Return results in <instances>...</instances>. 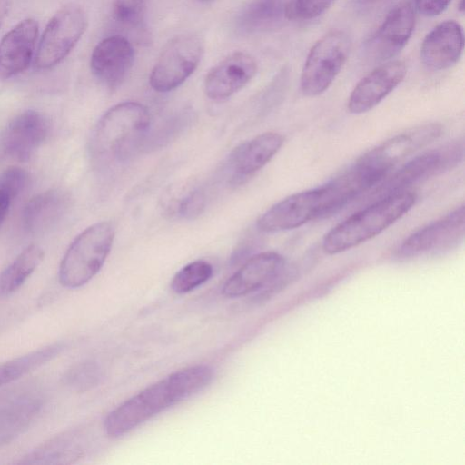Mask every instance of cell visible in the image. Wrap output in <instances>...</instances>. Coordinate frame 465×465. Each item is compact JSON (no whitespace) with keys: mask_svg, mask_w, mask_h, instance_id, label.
<instances>
[{"mask_svg":"<svg viewBox=\"0 0 465 465\" xmlns=\"http://www.w3.org/2000/svg\"><path fill=\"white\" fill-rule=\"evenodd\" d=\"M198 1L206 2V1H211V0H198Z\"/></svg>","mask_w":465,"mask_h":465,"instance_id":"37","label":"cell"},{"mask_svg":"<svg viewBox=\"0 0 465 465\" xmlns=\"http://www.w3.org/2000/svg\"><path fill=\"white\" fill-rule=\"evenodd\" d=\"M406 64L401 60L388 61L376 67L355 85L347 108L351 114H361L378 105L404 79Z\"/></svg>","mask_w":465,"mask_h":465,"instance_id":"15","label":"cell"},{"mask_svg":"<svg viewBox=\"0 0 465 465\" xmlns=\"http://www.w3.org/2000/svg\"><path fill=\"white\" fill-rule=\"evenodd\" d=\"M143 15V5L140 0H116L114 5V18L121 25H137L142 21Z\"/></svg>","mask_w":465,"mask_h":465,"instance_id":"30","label":"cell"},{"mask_svg":"<svg viewBox=\"0 0 465 465\" xmlns=\"http://www.w3.org/2000/svg\"><path fill=\"white\" fill-rule=\"evenodd\" d=\"M101 379L96 362L86 361L71 367L64 375V385L76 391H84L95 386Z\"/></svg>","mask_w":465,"mask_h":465,"instance_id":"27","label":"cell"},{"mask_svg":"<svg viewBox=\"0 0 465 465\" xmlns=\"http://www.w3.org/2000/svg\"><path fill=\"white\" fill-rule=\"evenodd\" d=\"M415 8L425 16H435L442 13L451 0H412Z\"/></svg>","mask_w":465,"mask_h":465,"instance_id":"34","label":"cell"},{"mask_svg":"<svg viewBox=\"0 0 465 465\" xmlns=\"http://www.w3.org/2000/svg\"><path fill=\"white\" fill-rule=\"evenodd\" d=\"M464 155L462 141L449 143L420 153L398 169L385 181L379 183L375 195L379 198L406 191L422 180L440 174L459 164Z\"/></svg>","mask_w":465,"mask_h":465,"instance_id":"8","label":"cell"},{"mask_svg":"<svg viewBox=\"0 0 465 465\" xmlns=\"http://www.w3.org/2000/svg\"><path fill=\"white\" fill-rule=\"evenodd\" d=\"M463 46L462 27L454 20H446L425 36L420 46V58L429 69L444 70L458 62Z\"/></svg>","mask_w":465,"mask_h":465,"instance_id":"20","label":"cell"},{"mask_svg":"<svg viewBox=\"0 0 465 465\" xmlns=\"http://www.w3.org/2000/svg\"><path fill=\"white\" fill-rule=\"evenodd\" d=\"M11 201L10 197L0 190V225L7 215Z\"/></svg>","mask_w":465,"mask_h":465,"instance_id":"35","label":"cell"},{"mask_svg":"<svg viewBox=\"0 0 465 465\" xmlns=\"http://www.w3.org/2000/svg\"><path fill=\"white\" fill-rule=\"evenodd\" d=\"M415 26V14L410 2L393 7L365 45L372 62H384L397 55L408 43Z\"/></svg>","mask_w":465,"mask_h":465,"instance_id":"12","label":"cell"},{"mask_svg":"<svg viewBox=\"0 0 465 465\" xmlns=\"http://www.w3.org/2000/svg\"><path fill=\"white\" fill-rule=\"evenodd\" d=\"M415 202L416 194L408 191L379 198L331 228L323 237V252L341 253L372 239L408 213Z\"/></svg>","mask_w":465,"mask_h":465,"instance_id":"2","label":"cell"},{"mask_svg":"<svg viewBox=\"0 0 465 465\" xmlns=\"http://www.w3.org/2000/svg\"><path fill=\"white\" fill-rule=\"evenodd\" d=\"M213 371L207 365L176 371L126 400L104 421L107 435L123 436L166 409L203 390Z\"/></svg>","mask_w":465,"mask_h":465,"instance_id":"1","label":"cell"},{"mask_svg":"<svg viewBox=\"0 0 465 465\" xmlns=\"http://www.w3.org/2000/svg\"><path fill=\"white\" fill-rule=\"evenodd\" d=\"M213 275V266L206 261H193L173 276L171 287L178 294L187 293L207 282Z\"/></svg>","mask_w":465,"mask_h":465,"instance_id":"26","label":"cell"},{"mask_svg":"<svg viewBox=\"0 0 465 465\" xmlns=\"http://www.w3.org/2000/svg\"><path fill=\"white\" fill-rule=\"evenodd\" d=\"M285 265L284 258L278 252L257 253L224 282L223 293L235 298L275 284L285 275Z\"/></svg>","mask_w":465,"mask_h":465,"instance_id":"11","label":"cell"},{"mask_svg":"<svg viewBox=\"0 0 465 465\" xmlns=\"http://www.w3.org/2000/svg\"><path fill=\"white\" fill-rule=\"evenodd\" d=\"M465 206L452 212L409 235L398 247L397 256L411 258L450 245L464 234Z\"/></svg>","mask_w":465,"mask_h":465,"instance_id":"14","label":"cell"},{"mask_svg":"<svg viewBox=\"0 0 465 465\" xmlns=\"http://www.w3.org/2000/svg\"><path fill=\"white\" fill-rule=\"evenodd\" d=\"M77 450L68 449L62 440L47 443L26 458V463H64L67 460L77 458Z\"/></svg>","mask_w":465,"mask_h":465,"instance_id":"28","label":"cell"},{"mask_svg":"<svg viewBox=\"0 0 465 465\" xmlns=\"http://www.w3.org/2000/svg\"><path fill=\"white\" fill-rule=\"evenodd\" d=\"M394 0H353L356 11L363 15H373L384 11Z\"/></svg>","mask_w":465,"mask_h":465,"instance_id":"33","label":"cell"},{"mask_svg":"<svg viewBox=\"0 0 465 465\" xmlns=\"http://www.w3.org/2000/svg\"><path fill=\"white\" fill-rule=\"evenodd\" d=\"M334 0H292L290 17L310 20L322 15Z\"/></svg>","mask_w":465,"mask_h":465,"instance_id":"31","label":"cell"},{"mask_svg":"<svg viewBox=\"0 0 465 465\" xmlns=\"http://www.w3.org/2000/svg\"><path fill=\"white\" fill-rule=\"evenodd\" d=\"M283 143L282 134L266 132L241 144L232 157L233 172L240 179L252 176L272 159Z\"/></svg>","mask_w":465,"mask_h":465,"instance_id":"21","label":"cell"},{"mask_svg":"<svg viewBox=\"0 0 465 465\" xmlns=\"http://www.w3.org/2000/svg\"><path fill=\"white\" fill-rule=\"evenodd\" d=\"M114 229L109 222L95 223L71 242L58 271L64 287L74 289L92 280L103 267L113 246Z\"/></svg>","mask_w":465,"mask_h":465,"instance_id":"4","label":"cell"},{"mask_svg":"<svg viewBox=\"0 0 465 465\" xmlns=\"http://www.w3.org/2000/svg\"><path fill=\"white\" fill-rule=\"evenodd\" d=\"M49 133V123L44 114L26 110L15 116L2 133L0 145L9 157L20 162L31 158Z\"/></svg>","mask_w":465,"mask_h":465,"instance_id":"16","label":"cell"},{"mask_svg":"<svg viewBox=\"0 0 465 465\" xmlns=\"http://www.w3.org/2000/svg\"><path fill=\"white\" fill-rule=\"evenodd\" d=\"M29 180L26 170L19 166H10L0 173V190L13 200L27 188Z\"/></svg>","mask_w":465,"mask_h":465,"instance_id":"29","label":"cell"},{"mask_svg":"<svg viewBox=\"0 0 465 465\" xmlns=\"http://www.w3.org/2000/svg\"><path fill=\"white\" fill-rule=\"evenodd\" d=\"M351 42L342 30H331L311 48L301 74V90L313 97L324 93L346 63Z\"/></svg>","mask_w":465,"mask_h":465,"instance_id":"5","label":"cell"},{"mask_svg":"<svg viewBox=\"0 0 465 465\" xmlns=\"http://www.w3.org/2000/svg\"><path fill=\"white\" fill-rule=\"evenodd\" d=\"M64 344L56 342L25 355L0 363V386L18 380L57 357Z\"/></svg>","mask_w":465,"mask_h":465,"instance_id":"25","label":"cell"},{"mask_svg":"<svg viewBox=\"0 0 465 465\" xmlns=\"http://www.w3.org/2000/svg\"><path fill=\"white\" fill-rule=\"evenodd\" d=\"M384 178L379 172L356 162L347 171L321 186L322 207L319 219L337 213Z\"/></svg>","mask_w":465,"mask_h":465,"instance_id":"13","label":"cell"},{"mask_svg":"<svg viewBox=\"0 0 465 465\" xmlns=\"http://www.w3.org/2000/svg\"><path fill=\"white\" fill-rule=\"evenodd\" d=\"M203 51V40L194 33L173 37L163 46L151 71V87L156 92L166 93L180 86L195 71Z\"/></svg>","mask_w":465,"mask_h":465,"instance_id":"6","label":"cell"},{"mask_svg":"<svg viewBox=\"0 0 465 465\" xmlns=\"http://www.w3.org/2000/svg\"><path fill=\"white\" fill-rule=\"evenodd\" d=\"M43 249L36 244L25 247L0 275V293L6 295L17 291L42 262Z\"/></svg>","mask_w":465,"mask_h":465,"instance_id":"24","label":"cell"},{"mask_svg":"<svg viewBox=\"0 0 465 465\" xmlns=\"http://www.w3.org/2000/svg\"><path fill=\"white\" fill-rule=\"evenodd\" d=\"M292 0H252L240 14L239 24L246 31L274 27L291 19Z\"/></svg>","mask_w":465,"mask_h":465,"instance_id":"23","label":"cell"},{"mask_svg":"<svg viewBox=\"0 0 465 465\" xmlns=\"http://www.w3.org/2000/svg\"><path fill=\"white\" fill-rule=\"evenodd\" d=\"M134 61L131 43L124 36L111 35L94 48L90 67L94 75L110 88L119 86L126 78Z\"/></svg>","mask_w":465,"mask_h":465,"instance_id":"18","label":"cell"},{"mask_svg":"<svg viewBox=\"0 0 465 465\" xmlns=\"http://www.w3.org/2000/svg\"><path fill=\"white\" fill-rule=\"evenodd\" d=\"M205 208V196L200 190H195L184 197L179 206V213L186 219L199 216Z\"/></svg>","mask_w":465,"mask_h":465,"instance_id":"32","label":"cell"},{"mask_svg":"<svg viewBox=\"0 0 465 465\" xmlns=\"http://www.w3.org/2000/svg\"><path fill=\"white\" fill-rule=\"evenodd\" d=\"M9 6L8 0H0V26L7 15Z\"/></svg>","mask_w":465,"mask_h":465,"instance_id":"36","label":"cell"},{"mask_svg":"<svg viewBox=\"0 0 465 465\" xmlns=\"http://www.w3.org/2000/svg\"><path fill=\"white\" fill-rule=\"evenodd\" d=\"M85 11L77 4L61 7L49 20L41 36L35 63L48 69L61 63L74 49L86 30Z\"/></svg>","mask_w":465,"mask_h":465,"instance_id":"7","label":"cell"},{"mask_svg":"<svg viewBox=\"0 0 465 465\" xmlns=\"http://www.w3.org/2000/svg\"><path fill=\"white\" fill-rule=\"evenodd\" d=\"M442 131V125L435 122L411 127L372 148L356 162L372 168L386 178L393 166L437 140Z\"/></svg>","mask_w":465,"mask_h":465,"instance_id":"9","label":"cell"},{"mask_svg":"<svg viewBox=\"0 0 465 465\" xmlns=\"http://www.w3.org/2000/svg\"><path fill=\"white\" fill-rule=\"evenodd\" d=\"M322 207V188L317 187L292 193L273 204L257 220V228L263 232H278L301 227L319 219Z\"/></svg>","mask_w":465,"mask_h":465,"instance_id":"10","label":"cell"},{"mask_svg":"<svg viewBox=\"0 0 465 465\" xmlns=\"http://www.w3.org/2000/svg\"><path fill=\"white\" fill-rule=\"evenodd\" d=\"M151 124L148 109L137 102H123L108 109L93 132L90 150L103 162L120 160L142 143Z\"/></svg>","mask_w":465,"mask_h":465,"instance_id":"3","label":"cell"},{"mask_svg":"<svg viewBox=\"0 0 465 465\" xmlns=\"http://www.w3.org/2000/svg\"><path fill=\"white\" fill-rule=\"evenodd\" d=\"M38 23L33 18L20 21L0 41V80L24 72L33 58L38 36Z\"/></svg>","mask_w":465,"mask_h":465,"instance_id":"19","label":"cell"},{"mask_svg":"<svg viewBox=\"0 0 465 465\" xmlns=\"http://www.w3.org/2000/svg\"><path fill=\"white\" fill-rule=\"evenodd\" d=\"M257 63L245 52H234L220 61L206 74L204 93L212 100L232 96L244 87L256 74Z\"/></svg>","mask_w":465,"mask_h":465,"instance_id":"17","label":"cell"},{"mask_svg":"<svg viewBox=\"0 0 465 465\" xmlns=\"http://www.w3.org/2000/svg\"><path fill=\"white\" fill-rule=\"evenodd\" d=\"M69 199L60 189H51L34 196L22 213L24 227L32 233L43 232L55 225L64 214Z\"/></svg>","mask_w":465,"mask_h":465,"instance_id":"22","label":"cell"}]
</instances>
